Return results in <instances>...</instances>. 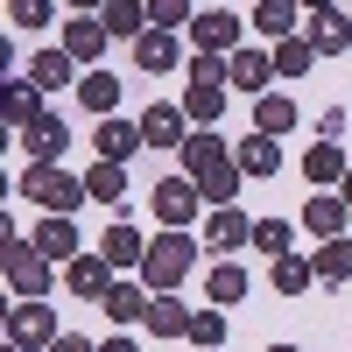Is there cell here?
<instances>
[{
  "instance_id": "6da1fadb",
  "label": "cell",
  "mask_w": 352,
  "mask_h": 352,
  "mask_svg": "<svg viewBox=\"0 0 352 352\" xmlns=\"http://www.w3.org/2000/svg\"><path fill=\"white\" fill-rule=\"evenodd\" d=\"M190 268H197V240H190L184 226H162L155 240H148V254H141V282H148L155 296H162V289H184Z\"/></svg>"
},
{
  "instance_id": "7a4b0ae2",
  "label": "cell",
  "mask_w": 352,
  "mask_h": 352,
  "mask_svg": "<svg viewBox=\"0 0 352 352\" xmlns=\"http://www.w3.org/2000/svg\"><path fill=\"white\" fill-rule=\"evenodd\" d=\"M21 197L43 204V212H78V204H85V176H71L64 162H28Z\"/></svg>"
},
{
  "instance_id": "3957f363",
  "label": "cell",
  "mask_w": 352,
  "mask_h": 352,
  "mask_svg": "<svg viewBox=\"0 0 352 352\" xmlns=\"http://www.w3.org/2000/svg\"><path fill=\"white\" fill-rule=\"evenodd\" d=\"M0 282H8L14 296H43L50 289V254L36 240H8L0 247Z\"/></svg>"
},
{
  "instance_id": "277c9868",
  "label": "cell",
  "mask_w": 352,
  "mask_h": 352,
  "mask_svg": "<svg viewBox=\"0 0 352 352\" xmlns=\"http://www.w3.org/2000/svg\"><path fill=\"white\" fill-rule=\"evenodd\" d=\"M197 204H204L197 176H162V184H155V219H162V226H190Z\"/></svg>"
},
{
  "instance_id": "5b68a950",
  "label": "cell",
  "mask_w": 352,
  "mask_h": 352,
  "mask_svg": "<svg viewBox=\"0 0 352 352\" xmlns=\"http://www.w3.org/2000/svg\"><path fill=\"white\" fill-rule=\"evenodd\" d=\"M21 148L36 155V162H56V155L71 148V120H64V113H36V120L21 127Z\"/></svg>"
},
{
  "instance_id": "8992f818",
  "label": "cell",
  "mask_w": 352,
  "mask_h": 352,
  "mask_svg": "<svg viewBox=\"0 0 352 352\" xmlns=\"http://www.w3.org/2000/svg\"><path fill=\"white\" fill-rule=\"evenodd\" d=\"M64 282H71V296L99 303L106 289H113V261H106V254H71V261H64Z\"/></svg>"
},
{
  "instance_id": "52a82bcc",
  "label": "cell",
  "mask_w": 352,
  "mask_h": 352,
  "mask_svg": "<svg viewBox=\"0 0 352 352\" xmlns=\"http://www.w3.org/2000/svg\"><path fill=\"white\" fill-rule=\"evenodd\" d=\"M0 338H14V345H28V352H36V345H50V338H56V317H50V303H43V296H28V303L8 317V331H0Z\"/></svg>"
},
{
  "instance_id": "ba28073f",
  "label": "cell",
  "mask_w": 352,
  "mask_h": 352,
  "mask_svg": "<svg viewBox=\"0 0 352 352\" xmlns=\"http://www.w3.org/2000/svg\"><path fill=\"white\" fill-rule=\"evenodd\" d=\"M254 240V219L240 212V204H219L212 219H204V247L212 254H232V247H247Z\"/></svg>"
},
{
  "instance_id": "9c48e42d",
  "label": "cell",
  "mask_w": 352,
  "mask_h": 352,
  "mask_svg": "<svg viewBox=\"0 0 352 352\" xmlns=\"http://www.w3.org/2000/svg\"><path fill=\"white\" fill-rule=\"evenodd\" d=\"M99 254L113 261V268H141V254H148V232H141V226H134V219L120 212V219L106 226V240H99Z\"/></svg>"
},
{
  "instance_id": "30bf717a",
  "label": "cell",
  "mask_w": 352,
  "mask_h": 352,
  "mask_svg": "<svg viewBox=\"0 0 352 352\" xmlns=\"http://www.w3.org/2000/svg\"><path fill=\"white\" fill-rule=\"evenodd\" d=\"M190 43L226 56L232 43H240V14H232V8H204V14H190Z\"/></svg>"
},
{
  "instance_id": "8fae6325",
  "label": "cell",
  "mask_w": 352,
  "mask_h": 352,
  "mask_svg": "<svg viewBox=\"0 0 352 352\" xmlns=\"http://www.w3.org/2000/svg\"><path fill=\"white\" fill-rule=\"evenodd\" d=\"M141 148H184V106H148L141 113Z\"/></svg>"
},
{
  "instance_id": "7c38bea8",
  "label": "cell",
  "mask_w": 352,
  "mask_h": 352,
  "mask_svg": "<svg viewBox=\"0 0 352 352\" xmlns=\"http://www.w3.org/2000/svg\"><path fill=\"white\" fill-rule=\"evenodd\" d=\"M310 50L317 56H345L352 50V21L338 8H310Z\"/></svg>"
},
{
  "instance_id": "4fadbf2b",
  "label": "cell",
  "mask_w": 352,
  "mask_h": 352,
  "mask_svg": "<svg viewBox=\"0 0 352 352\" xmlns=\"http://www.w3.org/2000/svg\"><path fill=\"white\" fill-rule=\"evenodd\" d=\"M226 85H232V92H268V85H275V56H261V50L226 56Z\"/></svg>"
},
{
  "instance_id": "5bb4252c",
  "label": "cell",
  "mask_w": 352,
  "mask_h": 352,
  "mask_svg": "<svg viewBox=\"0 0 352 352\" xmlns=\"http://www.w3.org/2000/svg\"><path fill=\"white\" fill-rule=\"evenodd\" d=\"M134 64L148 71V78L176 71V64H184V56H176V36H169V28H141V36H134Z\"/></svg>"
},
{
  "instance_id": "9a60e30c",
  "label": "cell",
  "mask_w": 352,
  "mask_h": 352,
  "mask_svg": "<svg viewBox=\"0 0 352 352\" xmlns=\"http://www.w3.org/2000/svg\"><path fill=\"white\" fill-rule=\"evenodd\" d=\"M36 113H43V92H36V85H28V78H0V120H8V127H28Z\"/></svg>"
},
{
  "instance_id": "2e32d148",
  "label": "cell",
  "mask_w": 352,
  "mask_h": 352,
  "mask_svg": "<svg viewBox=\"0 0 352 352\" xmlns=\"http://www.w3.org/2000/svg\"><path fill=\"white\" fill-rule=\"evenodd\" d=\"M92 148H99L106 162H127V155L141 148V120H113V113H106L99 134H92Z\"/></svg>"
},
{
  "instance_id": "e0dca14e",
  "label": "cell",
  "mask_w": 352,
  "mask_h": 352,
  "mask_svg": "<svg viewBox=\"0 0 352 352\" xmlns=\"http://www.w3.org/2000/svg\"><path fill=\"white\" fill-rule=\"evenodd\" d=\"M176 155H184V169H190V176H204V169H219V162H232V148H226V141H219L212 127H197V134H184V148H176Z\"/></svg>"
},
{
  "instance_id": "ac0fdd59",
  "label": "cell",
  "mask_w": 352,
  "mask_h": 352,
  "mask_svg": "<svg viewBox=\"0 0 352 352\" xmlns=\"http://www.w3.org/2000/svg\"><path fill=\"white\" fill-rule=\"evenodd\" d=\"M85 197H99V204H127V162H92L85 169Z\"/></svg>"
},
{
  "instance_id": "d6986e66",
  "label": "cell",
  "mask_w": 352,
  "mask_h": 352,
  "mask_svg": "<svg viewBox=\"0 0 352 352\" xmlns=\"http://www.w3.org/2000/svg\"><path fill=\"white\" fill-rule=\"evenodd\" d=\"M28 240H36L50 261H71V254H78V226H71V212H50L36 232H28Z\"/></svg>"
},
{
  "instance_id": "ffe728a7",
  "label": "cell",
  "mask_w": 352,
  "mask_h": 352,
  "mask_svg": "<svg viewBox=\"0 0 352 352\" xmlns=\"http://www.w3.org/2000/svg\"><path fill=\"white\" fill-rule=\"evenodd\" d=\"M141 324H148L155 338H184L190 331V310L176 303V289H162V296H148V317H141Z\"/></svg>"
},
{
  "instance_id": "44dd1931",
  "label": "cell",
  "mask_w": 352,
  "mask_h": 352,
  "mask_svg": "<svg viewBox=\"0 0 352 352\" xmlns=\"http://www.w3.org/2000/svg\"><path fill=\"white\" fill-rule=\"evenodd\" d=\"M99 310L113 317V324H141V317H148V289H134V282H113L106 296H99Z\"/></svg>"
},
{
  "instance_id": "7402d4cb",
  "label": "cell",
  "mask_w": 352,
  "mask_h": 352,
  "mask_svg": "<svg viewBox=\"0 0 352 352\" xmlns=\"http://www.w3.org/2000/svg\"><path fill=\"white\" fill-rule=\"evenodd\" d=\"M71 71H78V56H71V50H36L28 85H36V92H56V85H71Z\"/></svg>"
},
{
  "instance_id": "603a6c76",
  "label": "cell",
  "mask_w": 352,
  "mask_h": 352,
  "mask_svg": "<svg viewBox=\"0 0 352 352\" xmlns=\"http://www.w3.org/2000/svg\"><path fill=\"white\" fill-rule=\"evenodd\" d=\"M345 219H352V212H345V197H331V190L303 204V226L317 232V240H338V232H345Z\"/></svg>"
},
{
  "instance_id": "cb8c5ba5",
  "label": "cell",
  "mask_w": 352,
  "mask_h": 352,
  "mask_svg": "<svg viewBox=\"0 0 352 352\" xmlns=\"http://www.w3.org/2000/svg\"><path fill=\"white\" fill-rule=\"evenodd\" d=\"M232 162H240V176H275L282 169V148H275V134H247Z\"/></svg>"
},
{
  "instance_id": "d4e9b609",
  "label": "cell",
  "mask_w": 352,
  "mask_h": 352,
  "mask_svg": "<svg viewBox=\"0 0 352 352\" xmlns=\"http://www.w3.org/2000/svg\"><path fill=\"white\" fill-rule=\"evenodd\" d=\"M78 106L85 113H113V106H120V78H113V71H85L78 78Z\"/></svg>"
},
{
  "instance_id": "484cf974",
  "label": "cell",
  "mask_w": 352,
  "mask_h": 352,
  "mask_svg": "<svg viewBox=\"0 0 352 352\" xmlns=\"http://www.w3.org/2000/svg\"><path fill=\"white\" fill-rule=\"evenodd\" d=\"M296 127V99H282V92H261V106H254V134H289Z\"/></svg>"
},
{
  "instance_id": "4316f807",
  "label": "cell",
  "mask_w": 352,
  "mask_h": 352,
  "mask_svg": "<svg viewBox=\"0 0 352 352\" xmlns=\"http://www.w3.org/2000/svg\"><path fill=\"white\" fill-rule=\"evenodd\" d=\"M64 50L78 56V64H92V56L106 50V21H92V14H71V28H64Z\"/></svg>"
},
{
  "instance_id": "83f0119b",
  "label": "cell",
  "mask_w": 352,
  "mask_h": 352,
  "mask_svg": "<svg viewBox=\"0 0 352 352\" xmlns=\"http://www.w3.org/2000/svg\"><path fill=\"white\" fill-rule=\"evenodd\" d=\"M99 21H106V36H127V43H134L141 28H148V0H106Z\"/></svg>"
},
{
  "instance_id": "f1b7e54d",
  "label": "cell",
  "mask_w": 352,
  "mask_h": 352,
  "mask_svg": "<svg viewBox=\"0 0 352 352\" xmlns=\"http://www.w3.org/2000/svg\"><path fill=\"white\" fill-rule=\"evenodd\" d=\"M254 28L261 36H296V0H254Z\"/></svg>"
},
{
  "instance_id": "f546056e",
  "label": "cell",
  "mask_w": 352,
  "mask_h": 352,
  "mask_svg": "<svg viewBox=\"0 0 352 352\" xmlns=\"http://www.w3.org/2000/svg\"><path fill=\"white\" fill-rule=\"evenodd\" d=\"M310 64H317L310 36H282V43H275V78H303Z\"/></svg>"
},
{
  "instance_id": "4dcf8cb0",
  "label": "cell",
  "mask_w": 352,
  "mask_h": 352,
  "mask_svg": "<svg viewBox=\"0 0 352 352\" xmlns=\"http://www.w3.org/2000/svg\"><path fill=\"white\" fill-rule=\"evenodd\" d=\"M310 268L324 275V282H352V240H345V232H338V240H324V247H317V261H310Z\"/></svg>"
},
{
  "instance_id": "1f68e13d",
  "label": "cell",
  "mask_w": 352,
  "mask_h": 352,
  "mask_svg": "<svg viewBox=\"0 0 352 352\" xmlns=\"http://www.w3.org/2000/svg\"><path fill=\"white\" fill-rule=\"evenodd\" d=\"M184 113H190L197 127H212L219 113H226V85H190V92H184Z\"/></svg>"
},
{
  "instance_id": "d6a6232c",
  "label": "cell",
  "mask_w": 352,
  "mask_h": 352,
  "mask_svg": "<svg viewBox=\"0 0 352 352\" xmlns=\"http://www.w3.org/2000/svg\"><path fill=\"white\" fill-rule=\"evenodd\" d=\"M303 176H310V184H338V176H345V155H338V141H317V148L303 155Z\"/></svg>"
},
{
  "instance_id": "836d02e7",
  "label": "cell",
  "mask_w": 352,
  "mask_h": 352,
  "mask_svg": "<svg viewBox=\"0 0 352 352\" xmlns=\"http://www.w3.org/2000/svg\"><path fill=\"white\" fill-rule=\"evenodd\" d=\"M204 289H212V303H219V310H226V303H240V296H247V275H240V261H219Z\"/></svg>"
},
{
  "instance_id": "e575fe53",
  "label": "cell",
  "mask_w": 352,
  "mask_h": 352,
  "mask_svg": "<svg viewBox=\"0 0 352 352\" xmlns=\"http://www.w3.org/2000/svg\"><path fill=\"white\" fill-rule=\"evenodd\" d=\"M310 282H317V268H310V261H296V254H275V289H282V296H303Z\"/></svg>"
},
{
  "instance_id": "d590c367",
  "label": "cell",
  "mask_w": 352,
  "mask_h": 352,
  "mask_svg": "<svg viewBox=\"0 0 352 352\" xmlns=\"http://www.w3.org/2000/svg\"><path fill=\"white\" fill-rule=\"evenodd\" d=\"M197 190L212 197V204H232V190H240V162H219V169H204V176H197Z\"/></svg>"
},
{
  "instance_id": "8d00e7d4",
  "label": "cell",
  "mask_w": 352,
  "mask_h": 352,
  "mask_svg": "<svg viewBox=\"0 0 352 352\" xmlns=\"http://www.w3.org/2000/svg\"><path fill=\"white\" fill-rule=\"evenodd\" d=\"M254 247L261 254H289V247H296V226H289V219H254Z\"/></svg>"
},
{
  "instance_id": "74e56055",
  "label": "cell",
  "mask_w": 352,
  "mask_h": 352,
  "mask_svg": "<svg viewBox=\"0 0 352 352\" xmlns=\"http://www.w3.org/2000/svg\"><path fill=\"white\" fill-rule=\"evenodd\" d=\"M8 14H14V28H50L56 0H8Z\"/></svg>"
},
{
  "instance_id": "f35d334b",
  "label": "cell",
  "mask_w": 352,
  "mask_h": 352,
  "mask_svg": "<svg viewBox=\"0 0 352 352\" xmlns=\"http://www.w3.org/2000/svg\"><path fill=\"white\" fill-rule=\"evenodd\" d=\"M184 71H190V85H226V56L219 50H197Z\"/></svg>"
},
{
  "instance_id": "ab89813d",
  "label": "cell",
  "mask_w": 352,
  "mask_h": 352,
  "mask_svg": "<svg viewBox=\"0 0 352 352\" xmlns=\"http://www.w3.org/2000/svg\"><path fill=\"white\" fill-rule=\"evenodd\" d=\"M190 338H197V345H219V338H226V310H219V303H212V310H190Z\"/></svg>"
},
{
  "instance_id": "60d3db41",
  "label": "cell",
  "mask_w": 352,
  "mask_h": 352,
  "mask_svg": "<svg viewBox=\"0 0 352 352\" xmlns=\"http://www.w3.org/2000/svg\"><path fill=\"white\" fill-rule=\"evenodd\" d=\"M148 21H155V28H176V21H190V0H148Z\"/></svg>"
},
{
  "instance_id": "b9f144b4",
  "label": "cell",
  "mask_w": 352,
  "mask_h": 352,
  "mask_svg": "<svg viewBox=\"0 0 352 352\" xmlns=\"http://www.w3.org/2000/svg\"><path fill=\"white\" fill-rule=\"evenodd\" d=\"M50 352H99V345H92V338H78V331H56Z\"/></svg>"
},
{
  "instance_id": "7bdbcfd3",
  "label": "cell",
  "mask_w": 352,
  "mask_h": 352,
  "mask_svg": "<svg viewBox=\"0 0 352 352\" xmlns=\"http://www.w3.org/2000/svg\"><path fill=\"white\" fill-rule=\"evenodd\" d=\"M345 134V113H317V141H338Z\"/></svg>"
},
{
  "instance_id": "ee69618b",
  "label": "cell",
  "mask_w": 352,
  "mask_h": 352,
  "mask_svg": "<svg viewBox=\"0 0 352 352\" xmlns=\"http://www.w3.org/2000/svg\"><path fill=\"white\" fill-rule=\"evenodd\" d=\"M99 352H141V338H106Z\"/></svg>"
},
{
  "instance_id": "f6af8a7d",
  "label": "cell",
  "mask_w": 352,
  "mask_h": 352,
  "mask_svg": "<svg viewBox=\"0 0 352 352\" xmlns=\"http://www.w3.org/2000/svg\"><path fill=\"white\" fill-rule=\"evenodd\" d=\"M8 64H14V43H8V36H0V78H8Z\"/></svg>"
},
{
  "instance_id": "bcb514c9",
  "label": "cell",
  "mask_w": 352,
  "mask_h": 352,
  "mask_svg": "<svg viewBox=\"0 0 352 352\" xmlns=\"http://www.w3.org/2000/svg\"><path fill=\"white\" fill-rule=\"evenodd\" d=\"M338 197H345V212H352V169H345V176H338Z\"/></svg>"
},
{
  "instance_id": "7dc6e473",
  "label": "cell",
  "mask_w": 352,
  "mask_h": 352,
  "mask_svg": "<svg viewBox=\"0 0 352 352\" xmlns=\"http://www.w3.org/2000/svg\"><path fill=\"white\" fill-rule=\"evenodd\" d=\"M8 317H14V310H8V282H0V331H8Z\"/></svg>"
},
{
  "instance_id": "c3c4849f",
  "label": "cell",
  "mask_w": 352,
  "mask_h": 352,
  "mask_svg": "<svg viewBox=\"0 0 352 352\" xmlns=\"http://www.w3.org/2000/svg\"><path fill=\"white\" fill-rule=\"evenodd\" d=\"M8 240H14V219H8V212H0V247H8Z\"/></svg>"
},
{
  "instance_id": "681fc988",
  "label": "cell",
  "mask_w": 352,
  "mask_h": 352,
  "mask_svg": "<svg viewBox=\"0 0 352 352\" xmlns=\"http://www.w3.org/2000/svg\"><path fill=\"white\" fill-rule=\"evenodd\" d=\"M92 8H106V0H71V14H92Z\"/></svg>"
},
{
  "instance_id": "f907efd6",
  "label": "cell",
  "mask_w": 352,
  "mask_h": 352,
  "mask_svg": "<svg viewBox=\"0 0 352 352\" xmlns=\"http://www.w3.org/2000/svg\"><path fill=\"white\" fill-rule=\"evenodd\" d=\"M296 8H338V0H296Z\"/></svg>"
},
{
  "instance_id": "816d5d0a",
  "label": "cell",
  "mask_w": 352,
  "mask_h": 352,
  "mask_svg": "<svg viewBox=\"0 0 352 352\" xmlns=\"http://www.w3.org/2000/svg\"><path fill=\"white\" fill-rule=\"evenodd\" d=\"M0 352H28V345H14V338H0Z\"/></svg>"
},
{
  "instance_id": "f5cc1de1",
  "label": "cell",
  "mask_w": 352,
  "mask_h": 352,
  "mask_svg": "<svg viewBox=\"0 0 352 352\" xmlns=\"http://www.w3.org/2000/svg\"><path fill=\"white\" fill-rule=\"evenodd\" d=\"M8 134H14V127H8V120H0V148H8Z\"/></svg>"
},
{
  "instance_id": "db71d44e",
  "label": "cell",
  "mask_w": 352,
  "mask_h": 352,
  "mask_svg": "<svg viewBox=\"0 0 352 352\" xmlns=\"http://www.w3.org/2000/svg\"><path fill=\"white\" fill-rule=\"evenodd\" d=\"M0 197H8V169H0Z\"/></svg>"
},
{
  "instance_id": "11a10c76",
  "label": "cell",
  "mask_w": 352,
  "mask_h": 352,
  "mask_svg": "<svg viewBox=\"0 0 352 352\" xmlns=\"http://www.w3.org/2000/svg\"><path fill=\"white\" fill-rule=\"evenodd\" d=\"M268 352H296V345H268Z\"/></svg>"
},
{
  "instance_id": "9f6ffc18",
  "label": "cell",
  "mask_w": 352,
  "mask_h": 352,
  "mask_svg": "<svg viewBox=\"0 0 352 352\" xmlns=\"http://www.w3.org/2000/svg\"><path fill=\"white\" fill-rule=\"evenodd\" d=\"M204 352H219V345H204Z\"/></svg>"
}]
</instances>
